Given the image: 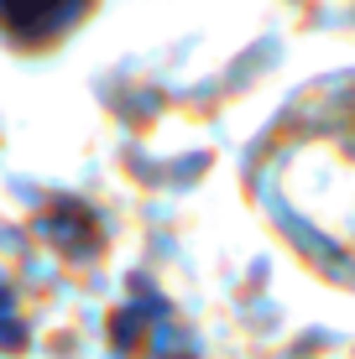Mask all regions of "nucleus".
Instances as JSON below:
<instances>
[{
  "label": "nucleus",
  "mask_w": 355,
  "mask_h": 359,
  "mask_svg": "<svg viewBox=\"0 0 355 359\" xmlns=\"http://www.w3.org/2000/svg\"><path fill=\"white\" fill-rule=\"evenodd\" d=\"M94 0H0V32L21 53H42L84 21Z\"/></svg>",
  "instance_id": "obj_1"
},
{
  "label": "nucleus",
  "mask_w": 355,
  "mask_h": 359,
  "mask_svg": "<svg viewBox=\"0 0 355 359\" xmlns=\"http://www.w3.org/2000/svg\"><path fill=\"white\" fill-rule=\"evenodd\" d=\"M21 339H27V328H21V318H16V307H11V297L0 292V344H6V349H16Z\"/></svg>",
  "instance_id": "obj_2"
}]
</instances>
